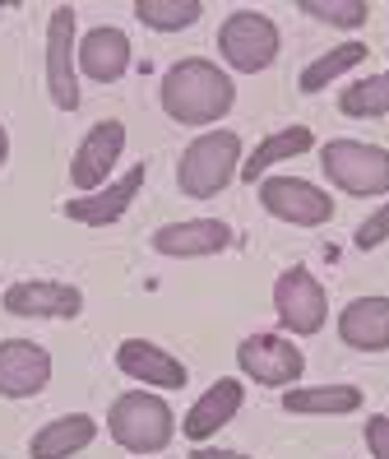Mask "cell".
Returning <instances> with one entry per match:
<instances>
[{"instance_id":"23","label":"cell","mask_w":389,"mask_h":459,"mask_svg":"<svg viewBox=\"0 0 389 459\" xmlns=\"http://www.w3.org/2000/svg\"><path fill=\"white\" fill-rule=\"evenodd\" d=\"M200 0H134V19L153 33H181L190 23H200Z\"/></svg>"},{"instance_id":"2","label":"cell","mask_w":389,"mask_h":459,"mask_svg":"<svg viewBox=\"0 0 389 459\" xmlns=\"http://www.w3.org/2000/svg\"><path fill=\"white\" fill-rule=\"evenodd\" d=\"M241 177V134L237 130H204L186 144L177 163V186L190 200H213Z\"/></svg>"},{"instance_id":"24","label":"cell","mask_w":389,"mask_h":459,"mask_svg":"<svg viewBox=\"0 0 389 459\" xmlns=\"http://www.w3.org/2000/svg\"><path fill=\"white\" fill-rule=\"evenodd\" d=\"M343 117H389V74H367L339 93Z\"/></svg>"},{"instance_id":"29","label":"cell","mask_w":389,"mask_h":459,"mask_svg":"<svg viewBox=\"0 0 389 459\" xmlns=\"http://www.w3.org/2000/svg\"><path fill=\"white\" fill-rule=\"evenodd\" d=\"M5 158H10V134H5V126H0V168H5Z\"/></svg>"},{"instance_id":"25","label":"cell","mask_w":389,"mask_h":459,"mask_svg":"<svg viewBox=\"0 0 389 459\" xmlns=\"http://www.w3.org/2000/svg\"><path fill=\"white\" fill-rule=\"evenodd\" d=\"M297 10L329 23V29H361V23L371 19L367 0H297Z\"/></svg>"},{"instance_id":"5","label":"cell","mask_w":389,"mask_h":459,"mask_svg":"<svg viewBox=\"0 0 389 459\" xmlns=\"http://www.w3.org/2000/svg\"><path fill=\"white\" fill-rule=\"evenodd\" d=\"M324 177L343 195H385L389 191V149L361 140H329L320 149Z\"/></svg>"},{"instance_id":"16","label":"cell","mask_w":389,"mask_h":459,"mask_svg":"<svg viewBox=\"0 0 389 459\" xmlns=\"http://www.w3.org/2000/svg\"><path fill=\"white\" fill-rule=\"evenodd\" d=\"M241 403H246V385L237 381V376H222V381H213L200 399L190 403V413H186L181 431H186L194 446H200V441L218 437V431L241 413Z\"/></svg>"},{"instance_id":"28","label":"cell","mask_w":389,"mask_h":459,"mask_svg":"<svg viewBox=\"0 0 389 459\" xmlns=\"http://www.w3.org/2000/svg\"><path fill=\"white\" fill-rule=\"evenodd\" d=\"M190 459H250L241 450H218V446H200V450H190Z\"/></svg>"},{"instance_id":"15","label":"cell","mask_w":389,"mask_h":459,"mask_svg":"<svg viewBox=\"0 0 389 459\" xmlns=\"http://www.w3.org/2000/svg\"><path fill=\"white\" fill-rule=\"evenodd\" d=\"M74 65H79L83 79H93V84H117L130 70V38L121 29H111V23H98V29H89L79 38Z\"/></svg>"},{"instance_id":"7","label":"cell","mask_w":389,"mask_h":459,"mask_svg":"<svg viewBox=\"0 0 389 459\" xmlns=\"http://www.w3.org/2000/svg\"><path fill=\"white\" fill-rule=\"evenodd\" d=\"M74 5H56L47 19V93L61 112H79V65H74Z\"/></svg>"},{"instance_id":"4","label":"cell","mask_w":389,"mask_h":459,"mask_svg":"<svg viewBox=\"0 0 389 459\" xmlns=\"http://www.w3.org/2000/svg\"><path fill=\"white\" fill-rule=\"evenodd\" d=\"M278 23L260 10H232L228 19L218 23V51L237 74H260L278 61Z\"/></svg>"},{"instance_id":"10","label":"cell","mask_w":389,"mask_h":459,"mask_svg":"<svg viewBox=\"0 0 389 459\" xmlns=\"http://www.w3.org/2000/svg\"><path fill=\"white\" fill-rule=\"evenodd\" d=\"M121 153H125V126H121V121H111V117H107V121H98V126L79 140V149H74V163H70V181H74V191H79V195L102 191L107 177L117 172Z\"/></svg>"},{"instance_id":"20","label":"cell","mask_w":389,"mask_h":459,"mask_svg":"<svg viewBox=\"0 0 389 459\" xmlns=\"http://www.w3.org/2000/svg\"><path fill=\"white\" fill-rule=\"evenodd\" d=\"M306 149H316V134L306 130V126H283V130H273L269 140H260L255 144V153L250 158H241V181H264V172L273 168V163H288V158H297V153H306Z\"/></svg>"},{"instance_id":"12","label":"cell","mask_w":389,"mask_h":459,"mask_svg":"<svg viewBox=\"0 0 389 459\" xmlns=\"http://www.w3.org/2000/svg\"><path fill=\"white\" fill-rule=\"evenodd\" d=\"M237 241V232L222 219H186V223H167L153 232V251L167 260H204L222 255Z\"/></svg>"},{"instance_id":"6","label":"cell","mask_w":389,"mask_h":459,"mask_svg":"<svg viewBox=\"0 0 389 459\" xmlns=\"http://www.w3.org/2000/svg\"><path fill=\"white\" fill-rule=\"evenodd\" d=\"M273 311H278V325L288 334H320L324 320H329V297L324 283L311 274V269H283L273 283Z\"/></svg>"},{"instance_id":"26","label":"cell","mask_w":389,"mask_h":459,"mask_svg":"<svg viewBox=\"0 0 389 459\" xmlns=\"http://www.w3.org/2000/svg\"><path fill=\"white\" fill-rule=\"evenodd\" d=\"M357 251H376V247H385L389 241V200L371 213V219H361V228H357Z\"/></svg>"},{"instance_id":"11","label":"cell","mask_w":389,"mask_h":459,"mask_svg":"<svg viewBox=\"0 0 389 459\" xmlns=\"http://www.w3.org/2000/svg\"><path fill=\"white\" fill-rule=\"evenodd\" d=\"M51 381V353L33 339H0V399H33Z\"/></svg>"},{"instance_id":"9","label":"cell","mask_w":389,"mask_h":459,"mask_svg":"<svg viewBox=\"0 0 389 459\" xmlns=\"http://www.w3.org/2000/svg\"><path fill=\"white\" fill-rule=\"evenodd\" d=\"M260 204H264V213H273V219H283L292 228H324L333 219V200L301 177H264Z\"/></svg>"},{"instance_id":"17","label":"cell","mask_w":389,"mask_h":459,"mask_svg":"<svg viewBox=\"0 0 389 459\" xmlns=\"http://www.w3.org/2000/svg\"><path fill=\"white\" fill-rule=\"evenodd\" d=\"M117 367L139 385H158V390H181L186 385V367L158 348L153 339H121L117 343Z\"/></svg>"},{"instance_id":"22","label":"cell","mask_w":389,"mask_h":459,"mask_svg":"<svg viewBox=\"0 0 389 459\" xmlns=\"http://www.w3.org/2000/svg\"><path fill=\"white\" fill-rule=\"evenodd\" d=\"M371 56V47L367 42H343V47H333V51H324V56H316L311 65L301 70V93H320V89H329L339 74H348V70H357L361 61Z\"/></svg>"},{"instance_id":"1","label":"cell","mask_w":389,"mask_h":459,"mask_svg":"<svg viewBox=\"0 0 389 459\" xmlns=\"http://www.w3.org/2000/svg\"><path fill=\"white\" fill-rule=\"evenodd\" d=\"M158 102L177 126H213L232 112L237 89H232V74L222 65H213L204 56H186L162 74Z\"/></svg>"},{"instance_id":"8","label":"cell","mask_w":389,"mask_h":459,"mask_svg":"<svg viewBox=\"0 0 389 459\" xmlns=\"http://www.w3.org/2000/svg\"><path fill=\"white\" fill-rule=\"evenodd\" d=\"M237 367L255 385H297L306 371V358L283 334H246L237 348Z\"/></svg>"},{"instance_id":"21","label":"cell","mask_w":389,"mask_h":459,"mask_svg":"<svg viewBox=\"0 0 389 459\" xmlns=\"http://www.w3.org/2000/svg\"><path fill=\"white\" fill-rule=\"evenodd\" d=\"M283 409L288 413H311V418H339V413L361 409V390L357 385H288Z\"/></svg>"},{"instance_id":"18","label":"cell","mask_w":389,"mask_h":459,"mask_svg":"<svg viewBox=\"0 0 389 459\" xmlns=\"http://www.w3.org/2000/svg\"><path fill=\"white\" fill-rule=\"evenodd\" d=\"M339 339L357 353H385L389 348V297H352L339 311Z\"/></svg>"},{"instance_id":"19","label":"cell","mask_w":389,"mask_h":459,"mask_svg":"<svg viewBox=\"0 0 389 459\" xmlns=\"http://www.w3.org/2000/svg\"><path fill=\"white\" fill-rule=\"evenodd\" d=\"M93 437H98V422L89 413H61V418H51L47 427L33 431L28 455H33V459H70V455H79L83 446H89Z\"/></svg>"},{"instance_id":"13","label":"cell","mask_w":389,"mask_h":459,"mask_svg":"<svg viewBox=\"0 0 389 459\" xmlns=\"http://www.w3.org/2000/svg\"><path fill=\"white\" fill-rule=\"evenodd\" d=\"M5 311L23 320H74L83 311V292L74 283H56V279H28L5 288Z\"/></svg>"},{"instance_id":"3","label":"cell","mask_w":389,"mask_h":459,"mask_svg":"<svg viewBox=\"0 0 389 459\" xmlns=\"http://www.w3.org/2000/svg\"><path fill=\"white\" fill-rule=\"evenodd\" d=\"M107 431H111V441H117L121 450H130V455H158L177 437V413L167 409L158 394L130 390V394H121L117 403H111Z\"/></svg>"},{"instance_id":"14","label":"cell","mask_w":389,"mask_h":459,"mask_svg":"<svg viewBox=\"0 0 389 459\" xmlns=\"http://www.w3.org/2000/svg\"><path fill=\"white\" fill-rule=\"evenodd\" d=\"M139 191H144V168H125V177L107 181L102 191H89L79 200H65V219L70 223H83V228H111L117 219H125V209L139 200Z\"/></svg>"},{"instance_id":"27","label":"cell","mask_w":389,"mask_h":459,"mask_svg":"<svg viewBox=\"0 0 389 459\" xmlns=\"http://www.w3.org/2000/svg\"><path fill=\"white\" fill-rule=\"evenodd\" d=\"M367 450H371V459H389V418L385 413H376L367 422Z\"/></svg>"}]
</instances>
